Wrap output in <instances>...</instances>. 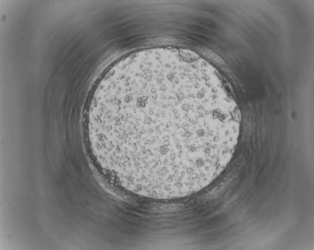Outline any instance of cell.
Returning <instances> with one entry per match:
<instances>
[{
  "mask_svg": "<svg viewBox=\"0 0 314 250\" xmlns=\"http://www.w3.org/2000/svg\"><path fill=\"white\" fill-rule=\"evenodd\" d=\"M214 103L174 101L119 113L117 154L148 170L192 174L215 155Z\"/></svg>",
  "mask_w": 314,
  "mask_h": 250,
  "instance_id": "6da1fadb",
  "label": "cell"
}]
</instances>
